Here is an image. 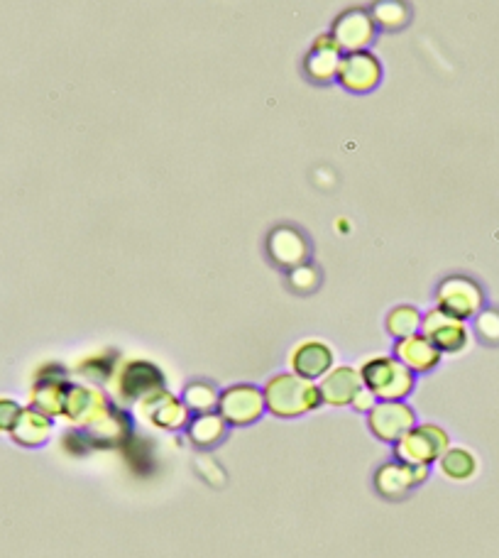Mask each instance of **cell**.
Instances as JSON below:
<instances>
[{
  "mask_svg": "<svg viewBox=\"0 0 499 558\" xmlns=\"http://www.w3.org/2000/svg\"><path fill=\"white\" fill-rule=\"evenodd\" d=\"M321 402V392L314 382L296 375V372L272 377L265 387V407H270L272 414L284 419L301 417V414L316 409Z\"/></svg>",
  "mask_w": 499,
  "mask_h": 558,
  "instance_id": "1",
  "label": "cell"
},
{
  "mask_svg": "<svg viewBox=\"0 0 499 558\" xmlns=\"http://www.w3.org/2000/svg\"><path fill=\"white\" fill-rule=\"evenodd\" d=\"M363 385L382 402H397L414 390V372L397 358H372L363 365Z\"/></svg>",
  "mask_w": 499,
  "mask_h": 558,
  "instance_id": "2",
  "label": "cell"
},
{
  "mask_svg": "<svg viewBox=\"0 0 499 558\" xmlns=\"http://www.w3.org/2000/svg\"><path fill=\"white\" fill-rule=\"evenodd\" d=\"M111 385L120 402H140L142 397L164 390V377L157 365L147 363V360H128L125 365L115 368Z\"/></svg>",
  "mask_w": 499,
  "mask_h": 558,
  "instance_id": "3",
  "label": "cell"
},
{
  "mask_svg": "<svg viewBox=\"0 0 499 558\" xmlns=\"http://www.w3.org/2000/svg\"><path fill=\"white\" fill-rule=\"evenodd\" d=\"M448 448V436L446 431H441L438 426H419V429H411L409 434H404L397 441V458L402 463L409 465H429L431 461L446 453Z\"/></svg>",
  "mask_w": 499,
  "mask_h": 558,
  "instance_id": "4",
  "label": "cell"
},
{
  "mask_svg": "<svg viewBox=\"0 0 499 558\" xmlns=\"http://www.w3.org/2000/svg\"><path fill=\"white\" fill-rule=\"evenodd\" d=\"M375 20H372L370 10L363 8H350L345 10L333 23L331 37L336 40V45L341 47V52H360L367 49L375 40Z\"/></svg>",
  "mask_w": 499,
  "mask_h": 558,
  "instance_id": "5",
  "label": "cell"
},
{
  "mask_svg": "<svg viewBox=\"0 0 499 558\" xmlns=\"http://www.w3.org/2000/svg\"><path fill=\"white\" fill-rule=\"evenodd\" d=\"M338 81H341L343 89L353 93H367L375 89L382 79V64L367 49L360 52H348L343 54L341 67H338Z\"/></svg>",
  "mask_w": 499,
  "mask_h": 558,
  "instance_id": "6",
  "label": "cell"
},
{
  "mask_svg": "<svg viewBox=\"0 0 499 558\" xmlns=\"http://www.w3.org/2000/svg\"><path fill=\"white\" fill-rule=\"evenodd\" d=\"M218 409H221V417L226 424H252L265 412V395L252 385L230 387L218 397Z\"/></svg>",
  "mask_w": 499,
  "mask_h": 558,
  "instance_id": "7",
  "label": "cell"
},
{
  "mask_svg": "<svg viewBox=\"0 0 499 558\" xmlns=\"http://www.w3.org/2000/svg\"><path fill=\"white\" fill-rule=\"evenodd\" d=\"M421 331L441 353H458L468 343V328L463 319L446 314L438 306L421 319Z\"/></svg>",
  "mask_w": 499,
  "mask_h": 558,
  "instance_id": "8",
  "label": "cell"
},
{
  "mask_svg": "<svg viewBox=\"0 0 499 558\" xmlns=\"http://www.w3.org/2000/svg\"><path fill=\"white\" fill-rule=\"evenodd\" d=\"M482 306V292L473 279L451 277L438 287V309L458 319H470Z\"/></svg>",
  "mask_w": 499,
  "mask_h": 558,
  "instance_id": "9",
  "label": "cell"
},
{
  "mask_svg": "<svg viewBox=\"0 0 499 558\" xmlns=\"http://www.w3.org/2000/svg\"><path fill=\"white\" fill-rule=\"evenodd\" d=\"M111 412V404L103 392L93 390V387L71 385L67 392V402H64V414H67L71 424L79 426H93L98 424L106 414Z\"/></svg>",
  "mask_w": 499,
  "mask_h": 558,
  "instance_id": "10",
  "label": "cell"
},
{
  "mask_svg": "<svg viewBox=\"0 0 499 558\" xmlns=\"http://www.w3.org/2000/svg\"><path fill=\"white\" fill-rule=\"evenodd\" d=\"M414 412L402 402H380L370 409V429L377 439L397 443L414 429Z\"/></svg>",
  "mask_w": 499,
  "mask_h": 558,
  "instance_id": "11",
  "label": "cell"
},
{
  "mask_svg": "<svg viewBox=\"0 0 499 558\" xmlns=\"http://www.w3.org/2000/svg\"><path fill=\"white\" fill-rule=\"evenodd\" d=\"M186 404L179 402L177 397L167 395L164 390L159 392H152V395L142 397L140 402H137V414H140L142 419H147L150 424L159 426V429H182L186 424Z\"/></svg>",
  "mask_w": 499,
  "mask_h": 558,
  "instance_id": "12",
  "label": "cell"
},
{
  "mask_svg": "<svg viewBox=\"0 0 499 558\" xmlns=\"http://www.w3.org/2000/svg\"><path fill=\"white\" fill-rule=\"evenodd\" d=\"M429 475V465H409V463H387L377 470L375 488L385 497H402L404 492L424 483Z\"/></svg>",
  "mask_w": 499,
  "mask_h": 558,
  "instance_id": "13",
  "label": "cell"
},
{
  "mask_svg": "<svg viewBox=\"0 0 499 558\" xmlns=\"http://www.w3.org/2000/svg\"><path fill=\"white\" fill-rule=\"evenodd\" d=\"M69 387L71 385L67 382V377L62 375L59 368L42 370L40 377H37L35 390H32V409L47 414V417L64 414V402H67Z\"/></svg>",
  "mask_w": 499,
  "mask_h": 558,
  "instance_id": "14",
  "label": "cell"
},
{
  "mask_svg": "<svg viewBox=\"0 0 499 558\" xmlns=\"http://www.w3.org/2000/svg\"><path fill=\"white\" fill-rule=\"evenodd\" d=\"M363 375L353 368H336L333 372H326L323 382L318 385L321 399L333 407H343V404H353L355 395L363 390Z\"/></svg>",
  "mask_w": 499,
  "mask_h": 558,
  "instance_id": "15",
  "label": "cell"
},
{
  "mask_svg": "<svg viewBox=\"0 0 499 558\" xmlns=\"http://www.w3.org/2000/svg\"><path fill=\"white\" fill-rule=\"evenodd\" d=\"M394 355L399 363H404L411 372H429L441 363V350H438L424 333L399 338L394 346Z\"/></svg>",
  "mask_w": 499,
  "mask_h": 558,
  "instance_id": "16",
  "label": "cell"
},
{
  "mask_svg": "<svg viewBox=\"0 0 499 558\" xmlns=\"http://www.w3.org/2000/svg\"><path fill=\"white\" fill-rule=\"evenodd\" d=\"M343 52L331 35H321L306 57V71L314 81H331L338 76Z\"/></svg>",
  "mask_w": 499,
  "mask_h": 558,
  "instance_id": "17",
  "label": "cell"
},
{
  "mask_svg": "<svg viewBox=\"0 0 499 558\" xmlns=\"http://www.w3.org/2000/svg\"><path fill=\"white\" fill-rule=\"evenodd\" d=\"M333 365V353L326 343L321 341H304L301 346L294 348L292 353V368L296 375L306 377V380H316L323 377Z\"/></svg>",
  "mask_w": 499,
  "mask_h": 558,
  "instance_id": "18",
  "label": "cell"
},
{
  "mask_svg": "<svg viewBox=\"0 0 499 558\" xmlns=\"http://www.w3.org/2000/svg\"><path fill=\"white\" fill-rule=\"evenodd\" d=\"M49 431H52V421H49L47 414L37 412V409H23L10 436L20 446H42L49 439Z\"/></svg>",
  "mask_w": 499,
  "mask_h": 558,
  "instance_id": "19",
  "label": "cell"
},
{
  "mask_svg": "<svg viewBox=\"0 0 499 558\" xmlns=\"http://www.w3.org/2000/svg\"><path fill=\"white\" fill-rule=\"evenodd\" d=\"M270 253L279 265L296 267L299 262L306 260V243L296 231L279 228V231H274L270 238Z\"/></svg>",
  "mask_w": 499,
  "mask_h": 558,
  "instance_id": "20",
  "label": "cell"
},
{
  "mask_svg": "<svg viewBox=\"0 0 499 558\" xmlns=\"http://www.w3.org/2000/svg\"><path fill=\"white\" fill-rule=\"evenodd\" d=\"M370 15L382 30H399V27L409 23V8L404 0H377Z\"/></svg>",
  "mask_w": 499,
  "mask_h": 558,
  "instance_id": "21",
  "label": "cell"
},
{
  "mask_svg": "<svg viewBox=\"0 0 499 558\" xmlns=\"http://www.w3.org/2000/svg\"><path fill=\"white\" fill-rule=\"evenodd\" d=\"M223 434H226V421L211 412L199 414V419H194V424L189 426V439L196 446H213L223 439Z\"/></svg>",
  "mask_w": 499,
  "mask_h": 558,
  "instance_id": "22",
  "label": "cell"
},
{
  "mask_svg": "<svg viewBox=\"0 0 499 558\" xmlns=\"http://www.w3.org/2000/svg\"><path fill=\"white\" fill-rule=\"evenodd\" d=\"M441 470L453 480H468L473 478L477 463L473 453L463 451V448H455V451H448L441 456Z\"/></svg>",
  "mask_w": 499,
  "mask_h": 558,
  "instance_id": "23",
  "label": "cell"
},
{
  "mask_svg": "<svg viewBox=\"0 0 499 558\" xmlns=\"http://www.w3.org/2000/svg\"><path fill=\"white\" fill-rule=\"evenodd\" d=\"M387 328L389 333L397 338L414 336V333L421 328L419 311H416L414 306H397V309L387 316Z\"/></svg>",
  "mask_w": 499,
  "mask_h": 558,
  "instance_id": "24",
  "label": "cell"
},
{
  "mask_svg": "<svg viewBox=\"0 0 499 558\" xmlns=\"http://www.w3.org/2000/svg\"><path fill=\"white\" fill-rule=\"evenodd\" d=\"M184 404L186 409H191V412L208 414L213 407H218V395L211 385H206V382H196V385H191L189 390H186Z\"/></svg>",
  "mask_w": 499,
  "mask_h": 558,
  "instance_id": "25",
  "label": "cell"
},
{
  "mask_svg": "<svg viewBox=\"0 0 499 558\" xmlns=\"http://www.w3.org/2000/svg\"><path fill=\"white\" fill-rule=\"evenodd\" d=\"M79 372H84L86 377H93V380H106V377H113L115 355L101 353L96 355V358H86L84 363L79 365Z\"/></svg>",
  "mask_w": 499,
  "mask_h": 558,
  "instance_id": "26",
  "label": "cell"
},
{
  "mask_svg": "<svg viewBox=\"0 0 499 558\" xmlns=\"http://www.w3.org/2000/svg\"><path fill=\"white\" fill-rule=\"evenodd\" d=\"M20 412H23V409H20L13 399H0V431H13Z\"/></svg>",
  "mask_w": 499,
  "mask_h": 558,
  "instance_id": "27",
  "label": "cell"
},
{
  "mask_svg": "<svg viewBox=\"0 0 499 558\" xmlns=\"http://www.w3.org/2000/svg\"><path fill=\"white\" fill-rule=\"evenodd\" d=\"M477 328H480L482 336L490 338V341H499V314H495V311L482 314L480 321H477Z\"/></svg>",
  "mask_w": 499,
  "mask_h": 558,
  "instance_id": "28",
  "label": "cell"
},
{
  "mask_svg": "<svg viewBox=\"0 0 499 558\" xmlns=\"http://www.w3.org/2000/svg\"><path fill=\"white\" fill-rule=\"evenodd\" d=\"M375 402H377V397L372 395V392L367 390V387H363V390H360L358 395H355L353 407H355V409H360V412H367V409L375 407Z\"/></svg>",
  "mask_w": 499,
  "mask_h": 558,
  "instance_id": "29",
  "label": "cell"
}]
</instances>
